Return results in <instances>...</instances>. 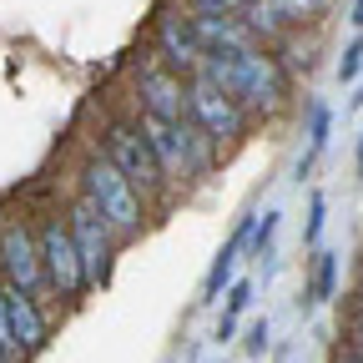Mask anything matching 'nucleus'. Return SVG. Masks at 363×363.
<instances>
[{
    "label": "nucleus",
    "mask_w": 363,
    "mask_h": 363,
    "mask_svg": "<svg viewBox=\"0 0 363 363\" xmlns=\"http://www.w3.org/2000/svg\"><path fill=\"white\" fill-rule=\"evenodd\" d=\"M207 86H217L222 96H233L238 106L252 111H278L288 96V76L278 66V56H267L262 45H247V51H207L202 71Z\"/></svg>",
    "instance_id": "nucleus-1"
},
{
    "label": "nucleus",
    "mask_w": 363,
    "mask_h": 363,
    "mask_svg": "<svg viewBox=\"0 0 363 363\" xmlns=\"http://www.w3.org/2000/svg\"><path fill=\"white\" fill-rule=\"evenodd\" d=\"M81 192H86L91 207L101 212V222L111 227V233H121V238H131L136 227H142V217H147L136 187H131V182H126L106 157H96V162L81 167Z\"/></svg>",
    "instance_id": "nucleus-2"
},
{
    "label": "nucleus",
    "mask_w": 363,
    "mask_h": 363,
    "mask_svg": "<svg viewBox=\"0 0 363 363\" xmlns=\"http://www.w3.org/2000/svg\"><path fill=\"white\" fill-rule=\"evenodd\" d=\"M106 162L136 187V197H157L167 187V177H162V167H157V157L147 147V136L136 131V126H126V121H111L106 126Z\"/></svg>",
    "instance_id": "nucleus-3"
},
{
    "label": "nucleus",
    "mask_w": 363,
    "mask_h": 363,
    "mask_svg": "<svg viewBox=\"0 0 363 363\" xmlns=\"http://www.w3.org/2000/svg\"><path fill=\"white\" fill-rule=\"evenodd\" d=\"M35 247H40V267H45L51 293H56V298H81V293H86V278H81L76 242H71V233H66V217H45L40 233H35Z\"/></svg>",
    "instance_id": "nucleus-4"
},
{
    "label": "nucleus",
    "mask_w": 363,
    "mask_h": 363,
    "mask_svg": "<svg viewBox=\"0 0 363 363\" xmlns=\"http://www.w3.org/2000/svg\"><path fill=\"white\" fill-rule=\"evenodd\" d=\"M66 233L76 242V257H81V278L86 288H96L106 278V267H111V227L101 222V212L91 207L86 197L66 212Z\"/></svg>",
    "instance_id": "nucleus-5"
},
{
    "label": "nucleus",
    "mask_w": 363,
    "mask_h": 363,
    "mask_svg": "<svg viewBox=\"0 0 363 363\" xmlns=\"http://www.w3.org/2000/svg\"><path fill=\"white\" fill-rule=\"evenodd\" d=\"M187 116L212 136L217 147H227V142H238V136H242V106L233 96H222L217 86H207L202 76L187 81Z\"/></svg>",
    "instance_id": "nucleus-6"
},
{
    "label": "nucleus",
    "mask_w": 363,
    "mask_h": 363,
    "mask_svg": "<svg viewBox=\"0 0 363 363\" xmlns=\"http://www.w3.org/2000/svg\"><path fill=\"white\" fill-rule=\"evenodd\" d=\"M0 272H6V283L21 288V293H40L45 288V267H40V247L30 238L26 222H0Z\"/></svg>",
    "instance_id": "nucleus-7"
},
{
    "label": "nucleus",
    "mask_w": 363,
    "mask_h": 363,
    "mask_svg": "<svg viewBox=\"0 0 363 363\" xmlns=\"http://www.w3.org/2000/svg\"><path fill=\"white\" fill-rule=\"evenodd\" d=\"M136 91H142V111L162 116V121H182L187 116V81L172 76L162 61H142L136 66Z\"/></svg>",
    "instance_id": "nucleus-8"
},
{
    "label": "nucleus",
    "mask_w": 363,
    "mask_h": 363,
    "mask_svg": "<svg viewBox=\"0 0 363 363\" xmlns=\"http://www.w3.org/2000/svg\"><path fill=\"white\" fill-rule=\"evenodd\" d=\"M157 56H162V66H167L172 76H187V81H192V76L202 71V56H207V51H202V40H197V30H192L187 16H172V11H167V16L157 21Z\"/></svg>",
    "instance_id": "nucleus-9"
},
{
    "label": "nucleus",
    "mask_w": 363,
    "mask_h": 363,
    "mask_svg": "<svg viewBox=\"0 0 363 363\" xmlns=\"http://www.w3.org/2000/svg\"><path fill=\"white\" fill-rule=\"evenodd\" d=\"M136 131L147 136V147H152L162 177H177V182L192 177V167H187V142H182V121H162V116H147V111H142Z\"/></svg>",
    "instance_id": "nucleus-10"
},
{
    "label": "nucleus",
    "mask_w": 363,
    "mask_h": 363,
    "mask_svg": "<svg viewBox=\"0 0 363 363\" xmlns=\"http://www.w3.org/2000/svg\"><path fill=\"white\" fill-rule=\"evenodd\" d=\"M6 293V318H11V338H16V348H21V358L26 353H40L45 348V318H40V308H35V298L30 293H21V288H0Z\"/></svg>",
    "instance_id": "nucleus-11"
},
{
    "label": "nucleus",
    "mask_w": 363,
    "mask_h": 363,
    "mask_svg": "<svg viewBox=\"0 0 363 363\" xmlns=\"http://www.w3.org/2000/svg\"><path fill=\"white\" fill-rule=\"evenodd\" d=\"M247 238H252V217H242V222L233 227V238L222 242V252L212 257V267H207V278H202V303H222V293L233 288V267H238V257H242Z\"/></svg>",
    "instance_id": "nucleus-12"
},
{
    "label": "nucleus",
    "mask_w": 363,
    "mask_h": 363,
    "mask_svg": "<svg viewBox=\"0 0 363 363\" xmlns=\"http://www.w3.org/2000/svg\"><path fill=\"white\" fill-rule=\"evenodd\" d=\"M187 21H192V30L202 40V51H247L252 45V30L242 26V16H207V11H197Z\"/></svg>",
    "instance_id": "nucleus-13"
},
{
    "label": "nucleus",
    "mask_w": 363,
    "mask_h": 363,
    "mask_svg": "<svg viewBox=\"0 0 363 363\" xmlns=\"http://www.w3.org/2000/svg\"><path fill=\"white\" fill-rule=\"evenodd\" d=\"M333 283H338V252H328V247H318L313 252V278H308V308L313 303H328L333 298Z\"/></svg>",
    "instance_id": "nucleus-14"
},
{
    "label": "nucleus",
    "mask_w": 363,
    "mask_h": 363,
    "mask_svg": "<svg viewBox=\"0 0 363 363\" xmlns=\"http://www.w3.org/2000/svg\"><path fill=\"white\" fill-rule=\"evenodd\" d=\"M328 126H333V111H328V101H313L308 106V157L298 162V177L318 162V152L328 147Z\"/></svg>",
    "instance_id": "nucleus-15"
},
{
    "label": "nucleus",
    "mask_w": 363,
    "mask_h": 363,
    "mask_svg": "<svg viewBox=\"0 0 363 363\" xmlns=\"http://www.w3.org/2000/svg\"><path fill=\"white\" fill-rule=\"evenodd\" d=\"M333 6V0H278V11H283V21L288 26H303V21H318Z\"/></svg>",
    "instance_id": "nucleus-16"
},
{
    "label": "nucleus",
    "mask_w": 363,
    "mask_h": 363,
    "mask_svg": "<svg viewBox=\"0 0 363 363\" xmlns=\"http://www.w3.org/2000/svg\"><path fill=\"white\" fill-rule=\"evenodd\" d=\"M278 222H283V212H278V207H267V212H262V222L252 227V238H247V247H252L257 257H267L272 238H278Z\"/></svg>",
    "instance_id": "nucleus-17"
},
{
    "label": "nucleus",
    "mask_w": 363,
    "mask_h": 363,
    "mask_svg": "<svg viewBox=\"0 0 363 363\" xmlns=\"http://www.w3.org/2000/svg\"><path fill=\"white\" fill-rule=\"evenodd\" d=\"M222 298H227V303H222V318H233V323H238V318H242V308L252 303V278H238V283L227 288Z\"/></svg>",
    "instance_id": "nucleus-18"
},
{
    "label": "nucleus",
    "mask_w": 363,
    "mask_h": 363,
    "mask_svg": "<svg viewBox=\"0 0 363 363\" xmlns=\"http://www.w3.org/2000/svg\"><path fill=\"white\" fill-rule=\"evenodd\" d=\"M323 212H328V197L313 192V197H308V227H303V242H308V247H318V238H323Z\"/></svg>",
    "instance_id": "nucleus-19"
},
{
    "label": "nucleus",
    "mask_w": 363,
    "mask_h": 363,
    "mask_svg": "<svg viewBox=\"0 0 363 363\" xmlns=\"http://www.w3.org/2000/svg\"><path fill=\"white\" fill-rule=\"evenodd\" d=\"M358 71H363V40H348L338 56V81H353Z\"/></svg>",
    "instance_id": "nucleus-20"
},
{
    "label": "nucleus",
    "mask_w": 363,
    "mask_h": 363,
    "mask_svg": "<svg viewBox=\"0 0 363 363\" xmlns=\"http://www.w3.org/2000/svg\"><path fill=\"white\" fill-rule=\"evenodd\" d=\"M197 11H207V16H242L252 0H192Z\"/></svg>",
    "instance_id": "nucleus-21"
},
{
    "label": "nucleus",
    "mask_w": 363,
    "mask_h": 363,
    "mask_svg": "<svg viewBox=\"0 0 363 363\" xmlns=\"http://www.w3.org/2000/svg\"><path fill=\"white\" fill-rule=\"evenodd\" d=\"M267 338H272V328H267V318H257V323H247V338H242V348L257 358L262 348H267Z\"/></svg>",
    "instance_id": "nucleus-22"
},
{
    "label": "nucleus",
    "mask_w": 363,
    "mask_h": 363,
    "mask_svg": "<svg viewBox=\"0 0 363 363\" xmlns=\"http://www.w3.org/2000/svg\"><path fill=\"white\" fill-rule=\"evenodd\" d=\"M0 353H6L11 363H21V348L11 338V318H6V293H0Z\"/></svg>",
    "instance_id": "nucleus-23"
},
{
    "label": "nucleus",
    "mask_w": 363,
    "mask_h": 363,
    "mask_svg": "<svg viewBox=\"0 0 363 363\" xmlns=\"http://www.w3.org/2000/svg\"><path fill=\"white\" fill-rule=\"evenodd\" d=\"M343 343H348V353H353V358H363V313H353V323H348Z\"/></svg>",
    "instance_id": "nucleus-24"
},
{
    "label": "nucleus",
    "mask_w": 363,
    "mask_h": 363,
    "mask_svg": "<svg viewBox=\"0 0 363 363\" xmlns=\"http://www.w3.org/2000/svg\"><path fill=\"white\" fill-rule=\"evenodd\" d=\"M353 26H363V0H353V16H348Z\"/></svg>",
    "instance_id": "nucleus-25"
},
{
    "label": "nucleus",
    "mask_w": 363,
    "mask_h": 363,
    "mask_svg": "<svg viewBox=\"0 0 363 363\" xmlns=\"http://www.w3.org/2000/svg\"><path fill=\"white\" fill-rule=\"evenodd\" d=\"M358 177H363V136H358Z\"/></svg>",
    "instance_id": "nucleus-26"
},
{
    "label": "nucleus",
    "mask_w": 363,
    "mask_h": 363,
    "mask_svg": "<svg viewBox=\"0 0 363 363\" xmlns=\"http://www.w3.org/2000/svg\"><path fill=\"white\" fill-rule=\"evenodd\" d=\"M353 106H363V86H358V96H353Z\"/></svg>",
    "instance_id": "nucleus-27"
},
{
    "label": "nucleus",
    "mask_w": 363,
    "mask_h": 363,
    "mask_svg": "<svg viewBox=\"0 0 363 363\" xmlns=\"http://www.w3.org/2000/svg\"><path fill=\"white\" fill-rule=\"evenodd\" d=\"M358 313H363V283H358Z\"/></svg>",
    "instance_id": "nucleus-28"
},
{
    "label": "nucleus",
    "mask_w": 363,
    "mask_h": 363,
    "mask_svg": "<svg viewBox=\"0 0 363 363\" xmlns=\"http://www.w3.org/2000/svg\"><path fill=\"white\" fill-rule=\"evenodd\" d=\"M338 363H363V358H353V353H348V358H338Z\"/></svg>",
    "instance_id": "nucleus-29"
}]
</instances>
